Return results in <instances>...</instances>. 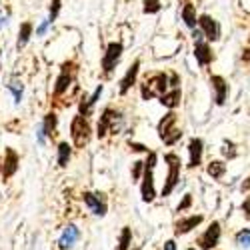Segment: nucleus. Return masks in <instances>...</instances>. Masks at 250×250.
Wrapping results in <instances>:
<instances>
[{
    "mask_svg": "<svg viewBox=\"0 0 250 250\" xmlns=\"http://www.w3.org/2000/svg\"><path fill=\"white\" fill-rule=\"evenodd\" d=\"M154 164H156V154L150 152V160L144 166V182L140 186V192H142V200L144 202H152L154 196H156V190H154Z\"/></svg>",
    "mask_w": 250,
    "mask_h": 250,
    "instance_id": "f257e3e1",
    "label": "nucleus"
},
{
    "mask_svg": "<svg viewBox=\"0 0 250 250\" xmlns=\"http://www.w3.org/2000/svg\"><path fill=\"white\" fill-rule=\"evenodd\" d=\"M164 160L168 162V176H166V184L162 188V196H168L174 190V186L178 182V176H180V158L176 154H166Z\"/></svg>",
    "mask_w": 250,
    "mask_h": 250,
    "instance_id": "f03ea898",
    "label": "nucleus"
},
{
    "mask_svg": "<svg viewBox=\"0 0 250 250\" xmlns=\"http://www.w3.org/2000/svg\"><path fill=\"white\" fill-rule=\"evenodd\" d=\"M166 82H168V78H166L164 74H156L152 78H146V84L142 86V96L144 98H152V96H164L166 94Z\"/></svg>",
    "mask_w": 250,
    "mask_h": 250,
    "instance_id": "7ed1b4c3",
    "label": "nucleus"
},
{
    "mask_svg": "<svg viewBox=\"0 0 250 250\" xmlns=\"http://www.w3.org/2000/svg\"><path fill=\"white\" fill-rule=\"evenodd\" d=\"M72 140L78 148H82L90 140V124L84 120V116H76L72 120Z\"/></svg>",
    "mask_w": 250,
    "mask_h": 250,
    "instance_id": "20e7f679",
    "label": "nucleus"
},
{
    "mask_svg": "<svg viewBox=\"0 0 250 250\" xmlns=\"http://www.w3.org/2000/svg\"><path fill=\"white\" fill-rule=\"evenodd\" d=\"M120 56H122V44L120 42H112V44H108V48H106V54H104V60H102V68H104V72H112V68L116 66V62L120 60Z\"/></svg>",
    "mask_w": 250,
    "mask_h": 250,
    "instance_id": "39448f33",
    "label": "nucleus"
},
{
    "mask_svg": "<svg viewBox=\"0 0 250 250\" xmlns=\"http://www.w3.org/2000/svg\"><path fill=\"white\" fill-rule=\"evenodd\" d=\"M118 116H120V114L114 112L112 108L104 110V114H102V118H100V122H98V138H102L108 130H110V132H116V118H118Z\"/></svg>",
    "mask_w": 250,
    "mask_h": 250,
    "instance_id": "423d86ee",
    "label": "nucleus"
},
{
    "mask_svg": "<svg viewBox=\"0 0 250 250\" xmlns=\"http://www.w3.org/2000/svg\"><path fill=\"white\" fill-rule=\"evenodd\" d=\"M218 240H220V224L218 222H212L210 226L206 228V232L200 236L198 244L202 248H206V250H210V248H214L218 244Z\"/></svg>",
    "mask_w": 250,
    "mask_h": 250,
    "instance_id": "0eeeda50",
    "label": "nucleus"
},
{
    "mask_svg": "<svg viewBox=\"0 0 250 250\" xmlns=\"http://www.w3.org/2000/svg\"><path fill=\"white\" fill-rule=\"evenodd\" d=\"M198 24H200V30L206 34V38L208 40H218L220 38V26H218V22L214 18H210L208 14H202L200 16V20H198Z\"/></svg>",
    "mask_w": 250,
    "mask_h": 250,
    "instance_id": "6e6552de",
    "label": "nucleus"
},
{
    "mask_svg": "<svg viewBox=\"0 0 250 250\" xmlns=\"http://www.w3.org/2000/svg\"><path fill=\"white\" fill-rule=\"evenodd\" d=\"M80 238V232H78V228L74 226V224H68L66 228H64V232H62V236H60V240H58V246L62 248V250H66V248H72L74 244H76V240Z\"/></svg>",
    "mask_w": 250,
    "mask_h": 250,
    "instance_id": "1a4fd4ad",
    "label": "nucleus"
},
{
    "mask_svg": "<svg viewBox=\"0 0 250 250\" xmlns=\"http://www.w3.org/2000/svg\"><path fill=\"white\" fill-rule=\"evenodd\" d=\"M100 196H102V194H90V192L84 194V202H86V206L90 208L94 214H98V216H102L104 212H106V204H104V200H102Z\"/></svg>",
    "mask_w": 250,
    "mask_h": 250,
    "instance_id": "9d476101",
    "label": "nucleus"
},
{
    "mask_svg": "<svg viewBox=\"0 0 250 250\" xmlns=\"http://www.w3.org/2000/svg\"><path fill=\"white\" fill-rule=\"evenodd\" d=\"M210 84L216 92V104H224L226 100V94H228V84H226V80L222 76H212L210 78Z\"/></svg>",
    "mask_w": 250,
    "mask_h": 250,
    "instance_id": "9b49d317",
    "label": "nucleus"
},
{
    "mask_svg": "<svg viewBox=\"0 0 250 250\" xmlns=\"http://www.w3.org/2000/svg\"><path fill=\"white\" fill-rule=\"evenodd\" d=\"M202 222V216L200 214H196V216H188V218H184V220H180V222H176V236H180V234H186V232H190L192 228H196L198 224Z\"/></svg>",
    "mask_w": 250,
    "mask_h": 250,
    "instance_id": "f8f14e48",
    "label": "nucleus"
},
{
    "mask_svg": "<svg viewBox=\"0 0 250 250\" xmlns=\"http://www.w3.org/2000/svg\"><path fill=\"white\" fill-rule=\"evenodd\" d=\"M174 124H176V114H174V112H168V114H166V116L158 122V134H160L162 140L174 130V128H172Z\"/></svg>",
    "mask_w": 250,
    "mask_h": 250,
    "instance_id": "ddd939ff",
    "label": "nucleus"
},
{
    "mask_svg": "<svg viewBox=\"0 0 250 250\" xmlns=\"http://www.w3.org/2000/svg\"><path fill=\"white\" fill-rule=\"evenodd\" d=\"M188 152H190V164L188 166H198L202 160V140L200 138H192L188 144Z\"/></svg>",
    "mask_w": 250,
    "mask_h": 250,
    "instance_id": "4468645a",
    "label": "nucleus"
},
{
    "mask_svg": "<svg viewBox=\"0 0 250 250\" xmlns=\"http://www.w3.org/2000/svg\"><path fill=\"white\" fill-rule=\"evenodd\" d=\"M138 66H140V62L136 60L134 64L126 70V74H124V78H122V82H120V90L122 92H126L132 84H134V80H136V74H138Z\"/></svg>",
    "mask_w": 250,
    "mask_h": 250,
    "instance_id": "2eb2a0df",
    "label": "nucleus"
},
{
    "mask_svg": "<svg viewBox=\"0 0 250 250\" xmlns=\"http://www.w3.org/2000/svg\"><path fill=\"white\" fill-rule=\"evenodd\" d=\"M194 54H196V60L200 62L202 66L208 64V62L212 60V52H210V48H208V44H204L202 40H200V42H196V46H194Z\"/></svg>",
    "mask_w": 250,
    "mask_h": 250,
    "instance_id": "dca6fc26",
    "label": "nucleus"
},
{
    "mask_svg": "<svg viewBox=\"0 0 250 250\" xmlns=\"http://www.w3.org/2000/svg\"><path fill=\"white\" fill-rule=\"evenodd\" d=\"M16 168H18V156H16V152L14 150H6V160H4V168H2V174L4 176H12L14 172H16Z\"/></svg>",
    "mask_w": 250,
    "mask_h": 250,
    "instance_id": "f3484780",
    "label": "nucleus"
},
{
    "mask_svg": "<svg viewBox=\"0 0 250 250\" xmlns=\"http://www.w3.org/2000/svg\"><path fill=\"white\" fill-rule=\"evenodd\" d=\"M30 34H32V24H30V22H24L22 26H20V32H18V42H16L18 50L30 40Z\"/></svg>",
    "mask_w": 250,
    "mask_h": 250,
    "instance_id": "a211bd4d",
    "label": "nucleus"
},
{
    "mask_svg": "<svg viewBox=\"0 0 250 250\" xmlns=\"http://www.w3.org/2000/svg\"><path fill=\"white\" fill-rule=\"evenodd\" d=\"M226 172V164L222 160H212L210 164H208V174H210L212 178H222Z\"/></svg>",
    "mask_w": 250,
    "mask_h": 250,
    "instance_id": "6ab92c4d",
    "label": "nucleus"
},
{
    "mask_svg": "<svg viewBox=\"0 0 250 250\" xmlns=\"http://www.w3.org/2000/svg\"><path fill=\"white\" fill-rule=\"evenodd\" d=\"M182 20L186 22V26H190V28L196 24V8L192 4H186L182 8Z\"/></svg>",
    "mask_w": 250,
    "mask_h": 250,
    "instance_id": "aec40b11",
    "label": "nucleus"
},
{
    "mask_svg": "<svg viewBox=\"0 0 250 250\" xmlns=\"http://www.w3.org/2000/svg\"><path fill=\"white\" fill-rule=\"evenodd\" d=\"M160 102L164 104V106H168V108H176L178 104H180V90H172L168 94H164L160 98Z\"/></svg>",
    "mask_w": 250,
    "mask_h": 250,
    "instance_id": "412c9836",
    "label": "nucleus"
},
{
    "mask_svg": "<svg viewBox=\"0 0 250 250\" xmlns=\"http://www.w3.org/2000/svg\"><path fill=\"white\" fill-rule=\"evenodd\" d=\"M68 160H70V146H68V142H60L58 144V164L66 166Z\"/></svg>",
    "mask_w": 250,
    "mask_h": 250,
    "instance_id": "4be33fe9",
    "label": "nucleus"
},
{
    "mask_svg": "<svg viewBox=\"0 0 250 250\" xmlns=\"http://www.w3.org/2000/svg\"><path fill=\"white\" fill-rule=\"evenodd\" d=\"M68 84H70V74L64 70V72L58 76V80H56V88H54V92H56V94H62V92L68 88Z\"/></svg>",
    "mask_w": 250,
    "mask_h": 250,
    "instance_id": "5701e85b",
    "label": "nucleus"
},
{
    "mask_svg": "<svg viewBox=\"0 0 250 250\" xmlns=\"http://www.w3.org/2000/svg\"><path fill=\"white\" fill-rule=\"evenodd\" d=\"M130 240H132V232L130 228H124L122 234H120V244H118V250H126L130 246Z\"/></svg>",
    "mask_w": 250,
    "mask_h": 250,
    "instance_id": "b1692460",
    "label": "nucleus"
},
{
    "mask_svg": "<svg viewBox=\"0 0 250 250\" xmlns=\"http://www.w3.org/2000/svg\"><path fill=\"white\" fill-rule=\"evenodd\" d=\"M54 128H56V116H54V114H46L44 124H42L44 134H52V132H54Z\"/></svg>",
    "mask_w": 250,
    "mask_h": 250,
    "instance_id": "393cba45",
    "label": "nucleus"
},
{
    "mask_svg": "<svg viewBox=\"0 0 250 250\" xmlns=\"http://www.w3.org/2000/svg\"><path fill=\"white\" fill-rule=\"evenodd\" d=\"M236 244L242 248H250V230H240L236 234Z\"/></svg>",
    "mask_w": 250,
    "mask_h": 250,
    "instance_id": "a878e982",
    "label": "nucleus"
},
{
    "mask_svg": "<svg viewBox=\"0 0 250 250\" xmlns=\"http://www.w3.org/2000/svg\"><path fill=\"white\" fill-rule=\"evenodd\" d=\"M160 10V0H144V12L146 14H156Z\"/></svg>",
    "mask_w": 250,
    "mask_h": 250,
    "instance_id": "bb28decb",
    "label": "nucleus"
},
{
    "mask_svg": "<svg viewBox=\"0 0 250 250\" xmlns=\"http://www.w3.org/2000/svg\"><path fill=\"white\" fill-rule=\"evenodd\" d=\"M100 94H102V84H100V86H98V88L94 90V94H92V96H90V98L86 100V106H82V112L90 110V106H94V102L98 100V96H100Z\"/></svg>",
    "mask_w": 250,
    "mask_h": 250,
    "instance_id": "cd10ccee",
    "label": "nucleus"
},
{
    "mask_svg": "<svg viewBox=\"0 0 250 250\" xmlns=\"http://www.w3.org/2000/svg\"><path fill=\"white\" fill-rule=\"evenodd\" d=\"M10 90L14 92L16 102H20V98H22V84H20V82H12V84H10Z\"/></svg>",
    "mask_w": 250,
    "mask_h": 250,
    "instance_id": "c85d7f7f",
    "label": "nucleus"
},
{
    "mask_svg": "<svg viewBox=\"0 0 250 250\" xmlns=\"http://www.w3.org/2000/svg\"><path fill=\"white\" fill-rule=\"evenodd\" d=\"M58 10H60V0H52V6H50V18H48V22H52V20L56 18Z\"/></svg>",
    "mask_w": 250,
    "mask_h": 250,
    "instance_id": "c756f323",
    "label": "nucleus"
},
{
    "mask_svg": "<svg viewBox=\"0 0 250 250\" xmlns=\"http://www.w3.org/2000/svg\"><path fill=\"white\" fill-rule=\"evenodd\" d=\"M190 202H192L190 194H186V196H184V200L178 204V212H180V210H184V208H188V206H190Z\"/></svg>",
    "mask_w": 250,
    "mask_h": 250,
    "instance_id": "7c9ffc66",
    "label": "nucleus"
},
{
    "mask_svg": "<svg viewBox=\"0 0 250 250\" xmlns=\"http://www.w3.org/2000/svg\"><path fill=\"white\" fill-rule=\"evenodd\" d=\"M142 164H144V162H134V170H132V176H134V178H138V176H140Z\"/></svg>",
    "mask_w": 250,
    "mask_h": 250,
    "instance_id": "2f4dec72",
    "label": "nucleus"
},
{
    "mask_svg": "<svg viewBox=\"0 0 250 250\" xmlns=\"http://www.w3.org/2000/svg\"><path fill=\"white\" fill-rule=\"evenodd\" d=\"M242 210H244V212H246V216L250 218V196L244 200V204H242Z\"/></svg>",
    "mask_w": 250,
    "mask_h": 250,
    "instance_id": "473e14b6",
    "label": "nucleus"
},
{
    "mask_svg": "<svg viewBox=\"0 0 250 250\" xmlns=\"http://www.w3.org/2000/svg\"><path fill=\"white\" fill-rule=\"evenodd\" d=\"M164 250H176V242H174V240L164 242Z\"/></svg>",
    "mask_w": 250,
    "mask_h": 250,
    "instance_id": "72a5a7b5",
    "label": "nucleus"
},
{
    "mask_svg": "<svg viewBox=\"0 0 250 250\" xmlns=\"http://www.w3.org/2000/svg\"><path fill=\"white\" fill-rule=\"evenodd\" d=\"M242 60L250 62V50H244V54H242Z\"/></svg>",
    "mask_w": 250,
    "mask_h": 250,
    "instance_id": "f704fd0d",
    "label": "nucleus"
},
{
    "mask_svg": "<svg viewBox=\"0 0 250 250\" xmlns=\"http://www.w3.org/2000/svg\"><path fill=\"white\" fill-rule=\"evenodd\" d=\"M188 250H196V248H188Z\"/></svg>",
    "mask_w": 250,
    "mask_h": 250,
    "instance_id": "c9c22d12",
    "label": "nucleus"
}]
</instances>
